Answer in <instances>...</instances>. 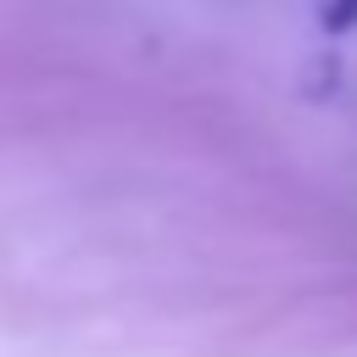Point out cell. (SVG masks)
<instances>
[{"label": "cell", "instance_id": "cell-1", "mask_svg": "<svg viewBox=\"0 0 357 357\" xmlns=\"http://www.w3.org/2000/svg\"><path fill=\"white\" fill-rule=\"evenodd\" d=\"M324 28H329V33H346V28H357V0H335V6L324 11Z\"/></svg>", "mask_w": 357, "mask_h": 357}]
</instances>
